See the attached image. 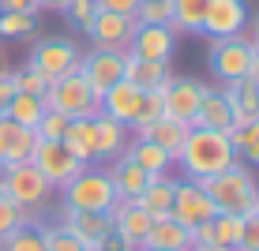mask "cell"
I'll list each match as a JSON object with an SVG mask.
<instances>
[{"mask_svg": "<svg viewBox=\"0 0 259 251\" xmlns=\"http://www.w3.org/2000/svg\"><path fill=\"white\" fill-rule=\"evenodd\" d=\"M195 184L210 195V203H214L218 214L248 218V214L259 210V184H255V173L244 161H233L229 169H222V173H214V176H203V180H195Z\"/></svg>", "mask_w": 259, "mask_h": 251, "instance_id": "6da1fadb", "label": "cell"}, {"mask_svg": "<svg viewBox=\"0 0 259 251\" xmlns=\"http://www.w3.org/2000/svg\"><path fill=\"white\" fill-rule=\"evenodd\" d=\"M237 161V150L229 142V131H210V128H188V139H184L181 154H177V165L184 169L188 180H203V176H214L222 169H229Z\"/></svg>", "mask_w": 259, "mask_h": 251, "instance_id": "7a4b0ae2", "label": "cell"}, {"mask_svg": "<svg viewBox=\"0 0 259 251\" xmlns=\"http://www.w3.org/2000/svg\"><path fill=\"white\" fill-rule=\"evenodd\" d=\"M98 94L91 83H87L79 71H68V75L60 79H49L46 94H41V102H46V109L53 113H64L68 120H79V116H98Z\"/></svg>", "mask_w": 259, "mask_h": 251, "instance_id": "3957f363", "label": "cell"}, {"mask_svg": "<svg viewBox=\"0 0 259 251\" xmlns=\"http://www.w3.org/2000/svg\"><path fill=\"white\" fill-rule=\"evenodd\" d=\"M60 191H64V206H71V210L109 214L113 206H117V191H113V184H109V173H105V169H94V165H83Z\"/></svg>", "mask_w": 259, "mask_h": 251, "instance_id": "277c9868", "label": "cell"}, {"mask_svg": "<svg viewBox=\"0 0 259 251\" xmlns=\"http://www.w3.org/2000/svg\"><path fill=\"white\" fill-rule=\"evenodd\" d=\"M0 187H4L8 195H12L15 203L23 206L26 214H38L49 206V195H53V184L46 176L38 173V165L34 161H19V165H4L0 169Z\"/></svg>", "mask_w": 259, "mask_h": 251, "instance_id": "5b68a950", "label": "cell"}, {"mask_svg": "<svg viewBox=\"0 0 259 251\" xmlns=\"http://www.w3.org/2000/svg\"><path fill=\"white\" fill-rule=\"evenodd\" d=\"M79 45L71 38H64V34H57V38H41L38 45L30 49V60L26 64L38 68L46 79H60L68 75V71H79Z\"/></svg>", "mask_w": 259, "mask_h": 251, "instance_id": "8992f818", "label": "cell"}, {"mask_svg": "<svg viewBox=\"0 0 259 251\" xmlns=\"http://www.w3.org/2000/svg\"><path fill=\"white\" fill-rule=\"evenodd\" d=\"M248 60H252V41H248V34H233V38H218L210 45L207 64L214 71V79L233 83V79L248 75Z\"/></svg>", "mask_w": 259, "mask_h": 251, "instance_id": "52a82bcc", "label": "cell"}, {"mask_svg": "<svg viewBox=\"0 0 259 251\" xmlns=\"http://www.w3.org/2000/svg\"><path fill=\"white\" fill-rule=\"evenodd\" d=\"M136 15H117V12H94V19L83 26L87 38L94 41V49H113V53H128L132 34H136Z\"/></svg>", "mask_w": 259, "mask_h": 251, "instance_id": "ba28073f", "label": "cell"}, {"mask_svg": "<svg viewBox=\"0 0 259 251\" xmlns=\"http://www.w3.org/2000/svg\"><path fill=\"white\" fill-rule=\"evenodd\" d=\"M214 203H210V195L203 191L195 180H177V191H173V206H169V218L173 221H181L184 229H199L203 221H210L214 218Z\"/></svg>", "mask_w": 259, "mask_h": 251, "instance_id": "9c48e42d", "label": "cell"}, {"mask_svg": "<svg viewBox=\"0 0 259 251\" xmlns=\"http://www.w3.org/2000/svg\"><path fill=\"white\" fill-rule=\"evenodd\" d=\"M244 26H248V4L244 0H207L199 34H210V38L218 41V38L244 34Z\"/></svg>", "mask_w": 259, "mask_h": 251, "instance_id": "30bf717a", "label": "cell"}, {"mask_svg": "<svg viewBox=\"0 0 259 251\" xmlns=\"http://www.w3.org/2000/svg\"><path fill=\"white\" fill-rule=\"evenodd\" d=\"M30 161L38 165V173L46 176L53 187H64L71 176L83 169V161L71 154V150H68L60 139H57V142H38V150H34V158H30Z\"/></svg>", "mask_w": 259, "mask_h": 251, "instance_id": "8fae6325", "label": "cell"}, {"mask_svg": "<svg viewBox=\"0 0 259 251\" xmlns=\"http://www.w3.org/2000/svg\"><path fill=\"white\" fill-rule=\"evenodd\" d=\"M109 221H113V236L124 244V251H139L154 218H150L139 203H117L109 210Z\"/></svg>", "mask_w": 259, "mask_h": 251, "instance_id": "7c38bea8", "label": "cell"}, {"mask_svg": "<svg viewBox=\"0 0 259 251\" xmlns=\"http://www.w3.org/2000/svg\"><path fill=\"white\" fill-rule=\"evenodd\" d=\"M79 75L94 86L98 94L109 90L113 83L124 79V53H113V49H91L79 57Z\"/></svg>", "mask_w": 259, "mask_h": 251, "instance_id": "4fadbf2b", "label": "cell"}, {"mask_svg": "<svg viewBox=\"0 0 259 251\" xmlns=\"http://www.w3.org/2000/svg\"><path fill=\"white\" fill-rule=\"evenodd\" d=\"M38 131L23 128V124L0 116V169L4 165H19V161H30L34 150H38Z\"/></svg>", "mask_w": 259, "mask_h": 251, "instance_id": "5bb4252c", "label": "cell"}, {"mask_svg": "<svg viewBox=\"0 0 259 251\" xmlns=\"http://www.w3.org/2000/svg\"><path fill=\"white\" fill-rule=\"evenodd\" d=\"M143 94L136 83H128V79H120V83H113L109 90H102V97H98V109H102L105 116H113V120H120L124 128L132 131V120H136L139 105H143Z\"/></svg>", "mask_w": 259, "mask_h": 251, "instance_id": "9a60e30c", "label": "cell"}, {"mask_svg": "<svg viewBox=\"0 0 259 251\" xmlns=\"http://www.w3.org/2000/svg\"><path fill=\"white\" fill-rule=\"evenodd\" d=\"M165 116H173V120L181 124H192L195 120V109H199V97H203V83L199 79H169L165 83Z\"/></svg>", "mask_w": 259, "mask_h": 251, "instance_id": "2e32d148", "label": "cell"}, {"mask_svg": "<svg viewBox=\"0 0 259 251\" xmlns=\"http://www.w3.org/2000/svg\"><path fill=\"white\" fill-rule=\"evenodd\" d=\"M105 173H109V184H113V191H117V203H136L139 191H143V187H147V180H150V176L143 173L136 161L128 158V150L113 158V165L105 169Z\"/></svg>", "mask_w": 259, "mask_h": 251, "instance_id": "e0dca14e", "label": "cell"}, {"mask_svg": "<svg viewBox=\"0 0 259 251\" xmlns=\"http://www.w3.org/2000/svg\"><path fill=\"white\" fill-rule=\"evenodd\" d=\"M124 79L136 83L139 90H162L173 79V71H169V60H147L136 53H124Z\"/></svg>", "mask_w": 259, "mask_h": 251, "instance_id": "ac0fdd59", "label": "cell"}, {"mask_svg": "<svg viewBox=\"0 0 259 251\" xmlns=\"http://www.w3.org/2000/svg\"><path fill=\"white\" fill-rule=\"evenodd\" d=\"M192 124H195V128H210V131H233L237 128L226 94L214 90V86H203V97H199V109H195Z\"/></svg>", "mask_w": 259, "mask_h": 251, "instance_id": "d6986e66", "label": "cell"}, {"mask_svg": "<svg viewBox=\"0 0 259 251\" xmlns=\"http://www.w3.org/2000/svg\"><path fill=\"white\" fill-rule=\"evenodd\" d=\"M173 49H177V34L169 26H136L132 45H128V53L147 57V60H169Z\"/></svg>", "mask_w": 259, "mask_h": 251, "instance_id": "ffe728a7", "label": "cell"}, {"mask_svg": "<svg viewBox=\"0 0 259 251\" xmlns=\"http://www.w3.org/2000/svg\"><path fill=\"white\" fill-rule=\"evenodd\" d=\"M222 94H226V102H229V109H233V120L237 124L259 120V83L252 75L226 83V86H222Z\"/></svg>", "mask_w": 259, "mask_h": 251, "instance_id": "44dd1931", "label": "cell"}, {"mask_svg": "<svg viewBox=\"0 0 259 251\" xmlns=\"http://www.w3.org/2000/svg\"><path fill=\"white\" fill-rule=\"evenodd\" d=\"M195 244L203 247H226L233 251L237 240H240V218H233V214H214L210 221H203L199 229H192Z\"/></svg>", "mask_w": 259, "mask_h": 251, "instance_id": "7402d4cb", "label": "cell"}, {"mask_svg": "<svg viewBox=\"0 0 259 251\" xmlns=\"http://www.w3.org/2000/svg\"><path fill=\"white\" fill-rule=\"evenodd\" d=\"M188 128H192V124H181V120H173V116H158V120H150L147 128H139L136 135H139V139H150L154 146H162L165 154L177 161L184 139H188Z\"/></svg>", "mask_w": 259, "mask_h": 251, "instance_id": "603a6c76", "label": "cell"}, {"mask_svg": "<svg viewBox=\"0 0 259 251\" xmlns=\"http://www.w3.org/2000/svg\"><path fill=\"white\" fill-rule=\"evenodd\" d=\"M143 247H162V251H192V247H195V236H192V229H184L181 221H173V218H154V221H150L147 240H143Z\"/></svg>", "mask_w": 259, "mask_h": 251, "instance_id": "cb8c5ba5", "label": "cell"}, {"mask_svg": "<svg viewBox=\"0 0 259 251\" xmlns=\"http://www.w3.org/2000/svg\"><path fill=\"white\" fill-rule=\"evenodd\" d=\"M124 146H128V128L120 120H113V116L98 113L94 116V161L117 158V154H124Z\"/></svg>", "mask_w": 259, "mask_h": 251, "instance_id": "d4e9b609", "label": "cell"}, {"mask_svg": "<svg viewBox=\"0 0 259 251\" xmlns=\"http://www.w3.org/2000/svg\"><path fill=\"white\" fill-rule=\"evenodd\" d=\"M64 229L71 236H79L83 244H91V240L109 236L113 221H109V214H91V210H71V206H64Z\"/></svg>", "mask_w": 259, "mask_h": 251, "instance_id": "484cf974", "label": "cell"}, {"mask_svg": "<svg viewBox=\"0 0 259 251\" xmlns=\"http://www.w3.org/2000/svg\"><path fill=\"white\" fill-rule=\"evenodd\" d=\"M173 191H177V180L173 176H150L147 187L139 191V206L150 214V218H169V206H173Z\"/></svg>", "mask_w": 259, "mask_h": 251, "instance_id": "4316f807", "label": "cell"}, {"mask_svg": "<svg viewBox=\"0 0 259 251\" xmlns=\"http://www.w3.org/2000/svg\"><path fill=\"white\" fill-rule=\"evenodd\" d=\"M124 150H128V158L136 161V165H139V169H143V173H147V176H165L169 169L177 165V161L169 158V154H165L162 146H154V142H150V139H139V135L132 139V142H128V146H124Z\"/></svg>", "mask_w": 259, "mask_h": 251, "instance_id": "83f0119b", "label": "cell"}, {"mask_svg": "<svg viewBox=\"0 0 259 251\" xmlns=\"http://www.w3.org/2000/svg\"><path fill=\"white\" fill-rule=\"evenodd\" d=\"M64 146L75 154L83 165H94V116H79V120H68L64 128Z\"/></svg>", "mask_w": 259, "mask_h": 251, "instance_id": "f1b7e54d", "label": "cell"}, {"mask_svg": "<svg viewBox=\"0 0 259 251\" xmlns=\"http://www.w3.org/2000/svg\"><path fill=\"white\" fill-rule=\"evenodd\" d=\"M229 142H233V150H237V161L259 165V120L237 124V128L229 131Z\"/></svg>", "mask_w": 259, "mask_h": 251, "instance_id": "f546056e", "label": "cell"}, {"mask_svg": "<svg viewBox=\"0 0 259 251\" xmlns=\"http://www.w3.org/2000/svg\"><path fill=\"white\" fill-rule=\"evenodd\" d=\"M203 12H207V0H173V34H199Z\"/></svg>", "mask_w": 259, "mask_h": 251, "instance_id": "4dcf8cb0", "label": "cell"}, {"mask_svg": "<svg viewBox=\"0 0 259 251\" xmlns=\"http://www.w3.org/2000/svg\"><path fill=\"white\" fill-rule=\"evenodd\" d=\"M0 251H46V232H41L38 221H26V225H19L0 240Z\"/></svg>", "mask_w": 259, "mask_h": 251, "instance_id": "1f68e13d", "label": "cell"}, {"mask_svg": "<svg viewBox=\"0 0 259 251\" xmlns=\"http://www.w3.org/2000/svg\"><path fill=\"white\" fill-rule=\"evenodd\" d=\"M41 113H46V102H41V97H34V94H15L4 116H8V120H15V124H23V128H38Z\"/></svg>", "mask_w": 259, "mask_h": 251, "instance_id": "d6a6232c", "label": "cell"}, {"mask_svg": "<svg viewBox=\"0 0 259 251\" xmlns=\"http://www.w3.org/2000/svg\"><path fill=\"white\" fill-rule=\"evenodd\" d=\"M38 34V15H26V12H0V38H30Z\"/></svg>", "mask_w": 259, "mask_h": 251, "instance_id": "836d02e7", "label": "cell"}, {"mask_svg": "<svg viewBox=\"0 0 259 251\" xmlns=\"http://www.w3.org/2000/svg\"><path fill=\"white\" fill-rule=\"evenodd\" d=\"M136 23L139 26H169L173 23V0H139Z\"/></svg>", "mask_w": 259, "mask_h": 251, "instance_id": "e575fe53", "label": "cell"}, {"mask_svg": "<svg viewBox=\"0 0 259 251\" xmlns=\"http://www.w3.org/2000/svg\"><path fill=\"white\" fill-rule=\"evenodd\" d=\"M26 221H34V218L4 191V187H0V240H4L8 232H15L19 225H26Z\"/></svg>", "mask_w": 259, "mask_h": 251, "instance_id": "d590c367", "label": "cell"}, {"mask_svg": "<svg viewBox=\"0 0 259 251\" xmlns=\"http://www.w3.org/2000/svg\"><path fill=\"white\" fill-rule=\"evenodd\" d=\"M162 90H165V86H162ZM162 90H147V94H143V105H139L136 120H132V131H139V128H147L150 120L165 116V94Z\"/></svg>", "mask_w": 259, "mask_h": 251, "instance_id": "8d00e7d4", "label": "cell"}, {"mask_svg": "<svg viewBox=\"0 0 259 251\" xmlns=\"http://www.w3.org/2000/svg\"><path fill=\"white\" fill-rule=\"evenodd\" d=\"M64 128H68V116H64V113L46 109L34 131H38V139H41V142H57V139H64Z\"/></svg>", "mask_w": 259, "mask_h": 251, "instance_id": "74e56055", "label": "cell"}, {"mask_svg": "<svg viewBox=\"0 0 259 251\" xmlns=\"http://www.w3.org/2000/svg\"><path fill=\"white\" fill-rule=\"evenodd\" d=\"M12 75H15V90H19V94H34V97H41V94H46V86H49V79L41 75L38 68H30V64H26L23 71H12Z\"/></svg>", "mask_w": 259, "mask_h": 251, "instance_id": "f35d334b", "label": "cell"}, {"mask_svg": "<svg viewBox=\"0 0 259 251\" xmlns=\"http://www.w3.org/2000/svg\"><path fill=\"white\" fill-rule=\"evenodd\" d=\"M41 232H46V251H83V240L71 236L64 225H57V229L41 225Z\"/></svg>", "mask_w": 259, "mask_h": 251, "instance_id": "ab89813d", "label": "cell"}, {"mask_svg": "<svg viewBox=\"0 0 259 251\" xmlns=\"http://www.w3.org/2000/svg\"><path fill=\"white\" fill-rule=\"evenodd\" d=\"M233 251H259V210L240 218V240Z\"/></svg>", "mask_w": 259, "mask_h": 251, "instance_id": "60d3db41", "label": "cell"}, {"mask_svg": "<svg viewBox=\"0 0 259 251\" xmlns=\"http://www.w3.org/2000/svg\"><path fill=\"white\" fill-rule=\"evenodd\" d=\"M94 12H98V4H94V0H68V8H64V15L79 26V30H83V26L94 19Z\"/></svg>", "mask_w": 259, "mask_h": 251, "instance_id": "b9f144b4", "label": "cell"}, {"mask_svg": "<svg viewBox=\"0 0 259 251\" xmlns=\"http://www.w3.org/2000/svg\"><path fill=\"white\" fill-rule=\"evenodd\" d=\"M98 12H117V15H136L139 0H94Z\"/></svg>", "mask_w": 259, "mask_h": 251, "instance_id": "7bdbcfd3", "label": "cell"}, {"mask_svg": "<svg viewBox=\"0 0 259 251\" xmlns=\"http://www.w3.org/2000/svg\"><path fill=\"white\" fill-rule=\"evenodd\" d=\"M15 94H19V90H15V75H12V71H4V75H0V116L8 113V105H12Z\"/></svg>", "mask_w": 259, "mask_h": 251, "instance_id": "ee69618b", "label": "cell"}, {"mask_svg": "<svg viewBox=\"0 0 259 251\" xmlns=\"http://www.w3.org/2000/svg\"><path fill=\"white\" fill-rule=\"evenodd\" d=\"M0 12H26V15H38L41 4H38V0H0Z\"/></svg>", "mask_w": 259, "mask_h": 251, "instance_id": "f6af8a7d", "label": "cell"}, {"mask_svg": "<svg viewBox=\"0 0 259 251\" xmlns=\"http://www.w3.org/2000/svg\"><path fill=\"white\" fill-rule=\"evenodd\" d=\"M248 75H252L255 83H259V45H255V41H252V60H248Z\"/></svg>", "mask_w": 259, "mask_h": 251, "instance_id": "bcb514c9", "label": "cell"}, {"mask_svg": "<svg viewBox=\"0 0 259 251\" xmlns=\"http://www.w3.org/2000/svg\"><path fill=\"white\" fill-rule=\"evenodd\" d=\"M41 8H46V12H64L68 8V0H38Z\"/></svg>", "mask_w": 259, "mask_h": 251, "instance_id": "7dc6e473", "label": "cell"}, {"mask_svg": "<svg viewBox=\"0 0 259 251\" xmlns=\"http://www.w3.org/2000/svg\"><path fill=\"white\" fill-rule=\"evenodd\" d=\"M248 41H255V45H259V15L252 19V38H248Z\"/></svg>", "mask_w": 259, "mask_h": 251, "instance_id": "c3c4849f", "label": "cell"}, {"mask_svg": "<svg viewBox=\"0 0 259 251\" xmlns=\"http://www.w3.org/2000/svg\"><path fill=\"white\" fill-rule=\"evenodd\" d=\"M4 71H8V53L0 49V75H4Z\"/></svg>", "mask_w": 259, "mask_h": 251, "instance_id": "681fc988", "label": "cell"}, {"mask_svg": "<svg viewBox=\"0 0 259 251\" xmlns=\"http://www.w3.org/2000/svg\"><path fill=\"white\" fill-rule=\"evenodd\" d=\"M192 251H226V247H203V244H195Z\"/></svg>", "mask_w": 259, "mask_h": 251, "instance_id": "f907efd6", "label": "cell"}, {"mask_svg": "<svg viewBox=\"0 0 259 251\" xmlns=\"http://www.w3.org/2000/svg\"><path fill=\"white\" fill-rule=\"evenodd\" d=\"M139 251H162V247H139Z\"/></svg>", "mask_w": 259, "mask_h": 251, "instance_id": "816d5d0a", "label": "cell"}]
</instances>
